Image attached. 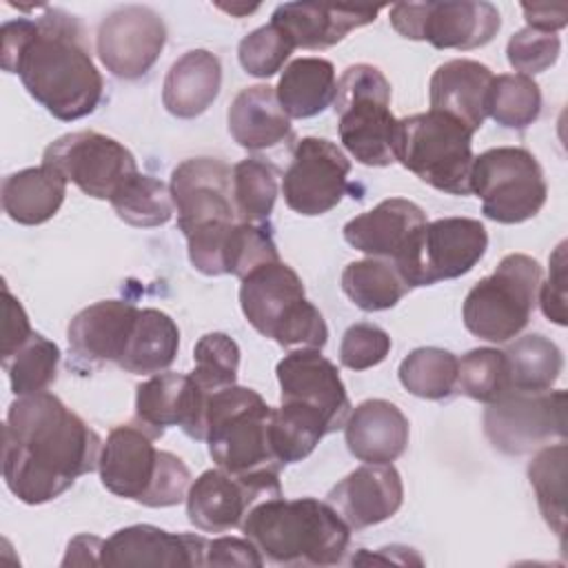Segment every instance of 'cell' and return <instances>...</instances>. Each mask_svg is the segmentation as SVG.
Segmentation results:
<instances>
[{"instance_id":"19","label":"cell","mask_w":568,"mask_h":568,"mask_svg":"<svg viewBox=\"0 0 568 568\" xmlns=\"http://www.w3.org/2000/svg\"><path fill=\"white\" fill-rule=\"evenodd\" d=\"M166 44V27L160 13L142 4L113 9L98 27L95 49L100 62L118 78H142Z\"/></svg>"},{"instance_id":"36","label":"cell","mask_w":568,"mask_h":568,"mask_svg":"<svg viewBox=\"0 0 568 568\" xmlns=\"http://www.w3.org/2000/svg\"><path fill=\"white\" fill-rule=\"evenodd\" d=\"M459 359L437 346H422L410 351L399 364L402 386L422 399H446L457 386Z\"/></svg>"},{"instance_id":"51","label":"cell","mask_w":568,"mask_h":568,"mask_svg":"<svg viewBox=\"0 0 568 568\" xmlns=\"http://www.w3.org/2000/svg\"><path fill=\"white\" fill-rule=\"evenodd\" d=\"M102 546L104 541L93 535H78L67 546V557L62 566H95L102 564Z\"/></svg>"},{"instance_id":"7","label":"cell","mask_w":568,"mask_h":568,"mask_svg":"<svg viewBox=\"0 0 568 568\" xmlns=\"http://www.w3.org/2000/svg\"><path fill=\"white\" fill-rule=\"evenodd\" d=\"M273 408L264 397L244 386H229L209 395L206 444L217 468L231 475L277 470L282 464L271 448Z\"/></svg>"},{"instance_id":"48","label":"cell","mask_w":568,"mask_h":568,"mask_svg":"<svg viewBox=\"0 0 568 568\" xmlns=\"http://www.w3.org/2000/svg\"><path fill=\"white\" fill-rule=\"evenodd\" d=\"M206 566H264L257 546L246 537H217L206 541Z\"/></svg>"},{"instance_id":"28","label":"cell","mask_w":568,"mask_h":568,"mask_svg":"<svg viewBox=\"0 0 568 568\" xmlns=\"http://www.w3.org/2000/svg\"><path fill=\"white\" fill-rule=\"evenodd\" d=\"M231 138L248 151L277 146L293 135L291 118L282 111L275 89L255 84L242 89L226 113Z\"/></svg>"},{"instance_id":"12","label":"cell","mask_w":568,"mask_h":568,"mask_svg":"<svg viewBox=\"0 0 568 568\" xmlns=\"http://www.w3.org/2000/svg\"><path fill=\"white\" fill-rule=\"evenodd\" d=\"M488 248V233L473 217L426 222L393 260L408 288L455 280L475 268Z\"/></svg>"},{"instance_id":"30","label":"cell","mask_w":568,"mask_h":568,"mask_svg":"<svg viewBox=\"0 0 568 568\" xmlns=\"http://www.w3.org/2000/svg\"><path fill=\"white\" fill-rule=\"evenodd\" d=\"M64 195L67 180L47 164L16 171L2 180V209L18 224H44L60 211Z\"/></svg>"},{"instance_id":"17","label":"cell","mask_w":568,"mask_h":568,"mask_svg":"<svg viewBox=\"0 0 568 568\" xmlns=\"http://www.w3.org/2000/svg\"><path fill=\"white\" fill-rule=\"evenodd\" d=\"M275 373L282 388V406L315 417L326 433H335L346 424L351 415L346 386L335 364L320 348L291 351L280 359Z\"/></svg>"},{"instance_id":"26","label":"cell","mask_w":568,"mask_h":568,"mask_svg":"<svg viewBox=\"0 0 568 568\" xmlns=\"http://www.w3.org/2000/svg\"><path fill=\"white\" fill-rule=\"evenodd\" d=\"M424 224L426 213L415 202L388 197L348 220L344 224V240L368 257H388L393 262Z\"/></svg>"},{"instance_id":"29","label":"cell","mask_w":568,"mask_h":568,"mask_svg":"<svg viewBox=\"0 0 568 568\" xmlns=\"http://www.w3.org/2000/svg\"><path fill=\"white\" fill-rule=\"evenodd\" d=\"M220 87V58L206 49H193L171 64L162 87V104L171 115L191 120L213 104Z\"/></svg>"},{"instance_id":"32","label":"cell","mask_w":568,"mask_h":568,"mask_svg":"<svg viewBox=\"0 0 568 568\" xmlns=\"http://www.w3.org/2000/svg\"><path fill=\"white\" fill-rule=\"evenodd\" d=\"M180 348L178 324L158 308H140L120 368L133 375H155L169 368Z\"/></svg>"},{"instance_id":"41","label":"cell","mask_w":568,"mask_h":568,"mask_svg":"<svg viewBox=\"0 0 568 568\" xmlns=\"http://www.w3.org/2000/svg\"><path fill=\"white\" fill-rule=\"evenodd\" d=\"M459 390L484 404H493L510 390L506 353L499 348H473L459 359L457 368Z\"/></svg>"},{"instance_id":"52","label":"cell","mask_w":568,"mask_h":568,"mask_svg":"<svg viewBox=\"0 0 568 568\" xmlns=\"http://www.w3.org/2000/svg\"><path fill=\"white\" fill-rule=\"evenodd\" d=\"M217 7H220V9H224V11H229V13L240 11V9H237V7H233V4H231V7H226V4H217ZM255 9H257V4H255V7H246V9H242V11H244V13H251V11H255Z\"/></svg>"},{"instance_id":"5","label":"cell","mask_w":568,"mask_h":568,"mask_svg":"<svg viewBox=\"0 0 568 568\" xmlns=\"http://www.w3.org/2000/svg\"><path fill=\"white\" fill-rule=\"evenodd\" d=\"M153 439L138 419L115 426L102 444L100 479L109 493L142 506H175L186 499L191 470L178 455L158 450Z\"/></svg>"},{"instance_id":"35","label":"cell","mask_w":568,"mask_h":568,"mask_svg":"<svg viewBox=\"0 0 568 568\" xmlns=\"http://www.w3.org/2000/svg\"><path fill=\"white\" fill-rule=\"evenodd\" d=\"M566 439H559L557 444L541 446L528 464V479L537 506L561 544L566 532Z\"/></svg>"},{"instance_id":"14","label":"cell","mask_w":568,"mask_h":568,"mask_svg":"<svg viewBox=\"0 0 568 568\" xmlns=\"http://www.w3.org/2000/svg\"><path fill=\"white\" fill-rule=\"evenodd\" d=\"M42 164L73 182L84 195L111 200L115 191L138 173L133 153L118 140L98 131H75L53 140Z\"/></svg>"},{"instance_id":"16","label":"cell","mask_w":568,"mask_h":568,"mask_svg":"<svg viewBox=\"0 0 568 568\" xmlns=\"http://www.w3.org/2000/svg\"><path fill=\"white\" fill-rule=\"evenodd\" d=\"M282 495L277 470L231 475L204 470L186 493L189 521L202 532H224L242 526L246 513L262 499Z\"/></svg>"},{"instance_id":"8","label":"cell","mask_w":568,"mask_h":568,"mask_svg":"<svg viewBox=\"0 0 568 568\" xmlns=\"http://www.w3.org/2000/svg\"><path fill=\"white\" fill-rule=\"evenodd\" d=\"M333 106L339 140L359 164L388 166L397 162V118L390 113V82L377 67L351 64L337 80Z\"/></svg>"},{"instance_id":"27","label":"cell","mask_w":568,"mask_h":568,"mask_svg":"<svg viewBox=\"0 0 568 568\" xmlns=\"http://www.w3.org/2000/svg\"><path fill=\"white\" fill-rule=\"evenodd\" d=\"M406 415L388 399H366L355 406L344 424L351 455L364 464H393L408 446Z\"/></svg>"},{"instance_id":"3","label":"cell","mask_w":568,"mask_h":568,"mask_svg":"<svg viewBox=\"0 0 568 568\" xmlns=\"http://www.w3.org/2000/svg\"><path fill=\"white\" fill-rule=\"evenodd\" d=\"M240 528L262 557L280 566H335L351 541V526L315 497H266L246 513Z\"/></svg>"},{"instance_id":"50","label":"cell","mask_w":568,"mask_h":568,"mask_svg":"<svg viewBox=\"0 0 568 568\" xmlns=\"http://www.w3.org/2000/svg\"><path fill=\"white\" fill-rule=\"evenodd\" d=\"M521 11L526 16V22L530 29L555 33L557 29L566 27L568 9L566 4H526L521 2Z\"/></svg>"},{"instance_id":"11","label":"cell","mask_w":568,"mask_h":568,"mask_svg":"<svg viewBox=\"0 0 568 568\" xmlns=\"http://www.w3.org/2000/svg\"><path fill=\"white\" fill-rule=\"evenodd\" d=\"M470 193L481 211L499 224L535 217L548 197V184L537 158L521 146H497L479 153L470 166Z\"/></svg>"},{"instance_id":"25","label":"cell","mask_w":568,"mask_h":568,"mask_svg":"<svg viewBox=\"0 0 568 568\" xmlns=\"http://www.w3.org/2000/svg\"><path fill=\"white\" fill-rule=\"evenodd\" d=\"M493 71L477 60H448L430 75V109L459 120L470 133L488 118Z\"/></svg>"},{"instance_id":"9","label":"cell","mask_w":568,"mask_h":568,"mask_svg":"<svg viewBox=\"0 0 568 568\" xmlns=\"http://www.w3.org/2000/svg\"><path fill=\"white\" fill-rule=\"evenodd\" d=\"M473 135L442 111L415 113L397 120L395 160L442 193L470 195Z\"/></svg>"},{"instance_id":"20","label":"cell","mask_w":568,"mask_h":568,"mask_svg":"<svg viewBox=\"0 0 568 568\" xmlns=\"http://www.w3.org/2000/svg\"><path fill=\"white\" fill-rule=\"evenodd\" d=\"M209 395L184 373H155L135 388V419L155 437L180 426L191 439H206Z\"/></svg>"},{"instance_id":"33","label":"cell","mask_w":568,"mask_h":568,"mask_svg":"<svg viewBox=\"0 0 568 568\" xmlns=\"http://www.w3.org/2000/svg\"><path fill=\"white\" fill-rule=\"evenodd\" d=\"M342 291L357 308L375 313L393 308L410 288L393 262L366 257L346 264L342 271Z\"/></svg>"},{"instance_id":"13","label":"cell","mask_w":568,"mask_h":568,"mask_svg":"<svg viewBox=\"0 0 568 568\" xmlns=\"http://www.w3.org/2000/svg\"><path fill=\"white\" fill-rule=\"evenodd\" d=\"M388 16L402 38L457 51L488 44L501 27L499 11L490 2H399Z\"/></svg>"},{"instance_id":"49","label":"cell","mask_w":568,"mask_h":568,"mask_svg":"<svg viewBox=\"0 0 568 568\" xmlns=\"http://www.w3.org/2000/svg\"><path fill=\"white\" fill-rule=\"evenodd\" d=\"M4 295V322H2V359L16 353L33 333L22 304L11 295L9 286L2 284Z\"/></svg>"},{"instance_id":"15","label":"cell","mask_w":568,"mask_h":568,"mask_svg":"<svg viewBox=\"0 0 568 568\" xmlns=\"http://www.w3.org/2000/svg\"><path fill=\"white\" fill-rule=\"evenodd\" d=\"M488 442L506 455H526L566 439V390H508L484 413Z\"/></svg>"},{"instance_id":"4","label":"cell","mask_w":568,"mask_h":568,"mask_svg":"<svg viewBox=\"0 0 568 568\" xmlns=\"http://www.w3.org/2000/svg\"><path fill=\"white\" fill-rule=\"evenodd\" d=\"M169 189L191 264L204 275H226V240L237 222L231 166L217 158H189L173 169Z\"/></svg>"},{"instance_id":"43","label":"cell","mask_w":568,"mask_h":568,"mask_svg":"<svg viewBox=\"0 0 568 568\" xmlns=\"http://www.w3.org/2000/svg\"><path fill=\"white\" fill-rule=\"evenodd\" d=\"M280 253L277 246L264 224H251V222H235L226 251H224V266L226 275H237L240 280L255 271L262 264L277 262Z\"/></svg>"},{"instance_id":"31","label":"cell","mask_w":568,"mask_h":568,"mask_svg":"<svg viewBox=\"0 0 568 568\" xmlns=\"http://www.w3.org/2000/svg\"><path fill=\"white\" fill-rule=\"evenodd\" d=\"M335 67L326 58H297L280 75L275 95L288 118H313L333 104Z\"/></svg>"},{"instance_id":"45","label":"cell","mask_w":568,"mask_h":568,"mask_svg":"<svg viewBox=\"0 0 568 568\" xmlns=\"http://www.w3.org/2000/svg\"><path fill=\"white\" fill-rule=\"evenodd\" d=\"M559 51H561V40L557 33H544L530 27L513 33L506 47L510 67L528 78L552 67L559 58Z\"/></svg>"},{"instance_id":"46","label":"cell","mask_w":568,"mask_h":568,"mask_svg":"<svg viewBox=\"0 0 568 568\" xmlns=\"http://www.w3.org/2000/svg\"><path fill=\"white\" fill-rule=\"evenodd\" d=\"M390 351V337L384 328L359 322L346 328L339 344V362L351 371H366L386 359Z\"/></svg>"},{"instance_id":"18","label":"cell","mask_w":568,"mask_h":568,"mask_svg":"<svg viewBox=\"0 0 568 568\" xmlns=\"http://www.w3.org/2000/svg\"><path fill=\"white\" fill-rule=\"evenodd\" d=\"M351 162L326 138H302L282 180L284 202L300 215H324L348 189Z\"/></svg>"},{"instance_id":"6","label":"cell","mask_w":568,"mask_h":568,"mask_svg":"<svg viewBox=\"0 0 568 568\" xmlns=\"http://www.w3.org/2000/svg\"><path fill=\"white\" fill-rule=\"evenodd\" d=\"M240 306L246 322L284 348H324L326 322L306 300L300 275L282 260L268 262L242 277Z\"/></svg>"},{"instance_id":"47","label":"cell","mask_w":568,"mask_h":568,"mask_svg":"<svg viewBox=\"0 0 568 568\" xmlns=\"http://www.w3.org/2000/svg\"><path fill=\"white\" fill-rule=\"evenodd\" d=\"M537 293L544 315L557 326H566V242L555 248L548 280L546 284H539Z\"/></svg>"},{"instance_id":"39","label":"cell","mask_w":568,"mask_h":568,"mask_svg":"<svg viewBox=\"0 0 568 568\" xmlns=\"http://www.w3.org/2000/svg\"><path fill=\"white\" fill-rule=\"evenodd\" d=\"M277 200V171L262 158H246L233 166V202L240 222L264 224Z\"/></svg>"},{"instance_id":"40","label":"cell","mask_w":568,"mask_h":568,"mask_svg":"<svg viewBox=\"0 0 568 568\" xmlns=\"http://www.w3.org/2000/svg\"><path fill=\"white\" fill-rule=\"evenodd\" d=\"M541 113L539 84L521 73H501L493 78L488 93V115L506 126L524 131Z\"/></svg>"},{"instance_id":"44","label":"cell","mask_w":568,"mask_h":568,"mask_svg":"<svg viewBox=\"0 0 568 568\" xmlns=\"http://www.w3.org/2000/svg\"><path fill=\"white\" fill-rule=\"evenodd\" d=\"M293 49V42L268 22L240 40L237 58L248 75L271 78L284 67Z\"/></svg>"},{"instance_id":"22","label":"cell","mask_w":568,"mask_h":568,"mask_svg":"<svg viewBox=\"0 0 568 568\" xmlns=\"http://www.w3.org/2000/svg\"><path fill=\"white\" fill-rule=\"evenodd\" d=\"M328 504L355 530L390 519L404 501V484L393 464H364L337 481Z\"/></svg>"},{"instance_id":"37","label":"cell","mask_w":568,"mask_h":568,"mask_svg":"<svg viewBox=\"0 0 568 568\" xmlns=\"http://www.w3.org/2000/svg\"><path fill=\"white\" fill-rule=\"evenodd\" d=\"M109 202L122 222L140 229L166 224L173 215L171 189L140 171L133 173Z\"/></svg>"},{"instance_id":"42","label":"cell","mask_w":568,"mask_h":568,"mask_svg":"<svg viewBox=\"0 0 568 568\" xmlns=\"http://www.w3.org/2000/svg\"><path fill=\"white\" fill-rule=\"evenodd\" d=\"M193 373L191 377L206 393L229 388L237 379L240 346L226 333H206L193 348Z\"/></svg>"},{"instance_id":"1","label":"cell","mask_w":568,"mask_h":568,"mask_svg":"<svg viewBox=\"0 0 568 568\" xmlns=\"http://www.w3.org/2000/svg\"><path fill=\"white\" fill-rule=\"evenodd\" d=\"M100 435L53 393L11 402L2 428V477L24 504L60 497L73 481L98 468Z\"/></svg>"},{"instance_id":"10","label":"cell","mask_w":568,"mask_h":568,"mask_svg":"<svg viewBox=\"0 0 568 568\" xmlns=\"http://www.w3.org/2000/svg\"><path fill=\"white\" fill-rule=\"evenodd\" d=\"M539 284L541 266L535 257L506 255L488 277L468 291L462 308L464 326L475 337L495 344L517 337L530 322Z\"/></svg>"},{"instance_id":"21","label":"cell","mask_w":568,"mask_h":568,"mask_svg":"<svg viewBox=\"0 0 568 568\" xmlns=\"http://www.w3.org/2000/svg\"><path fill=\"white\" fill-rule=\"evenodd\" d=\"M206 541L202 535L169 532L151 524L115 530L102 546L100 566H206Z\"/></svg>"},{"instance_id":"38","label":"cell","mask_w":568,"mask_h":568,"mask_svg":"<svg viewBox=\"0 0 568 568\" xmlns=\"http://www.w3.org/2000/svg\"><path fill=\"white\" fill-rule=\"evenodd\" d=\"M58 364H60L58 344L36 331L16 353L2 359V368L9 377L11 390L18 397L47 390L55 382Z\"/></svg>"},{"instance_id":"34","label":"cell","mask_w":568,"mask_h":568,"mask_svg":"<svg viewBox=\"0 0 568 568\" xmlns=\"http://www.w3.org/2000/svg\"><path fill=\"white\" fill-rule=\"evenodd\" d=\"M504 353L508 362L510 390H550L564 371V355L559 346L541 333H530L515 339V344H510Z\"/></svg>"},{"instance_id":"24","label":"cell","mask_w":568,"mask_h":568,"mask_svg":"<svg viewBox=\"0 0 568 568\" xmlns=\"http://www.w3.org/2000/svg\"><path fill=\"white\" fill-rule=\"evenodd\" d=\"M377 7H328L317 2H284L273 16L275 24L295 49H328L353 29L375 22Z\"/></svg>"},{"instance_id":"2","label":"cell","mask_w":568,"mask_h":568,"mask_svg":"<svg viewBox=\"0 0 568 568\" xmlns=\"http://www.w3.org/2000/svg\"><path fill=\"white\" fill-rule=\"evenodd\" d=\"M0 40L2 69L20 75L29 95L53 118L71 122L95 111L104 82L78 16L44 7L36 20L4 22Z\"/></svg>"},{"instance_id":"23","label":"cell","mask_w":568,"mask_h":568,"mask_svg":"<svg viewBox=\"0 0 568 568\" xmlns=\"http://www.w3.org/2000/svg\"><path fill=\"white\" fill-rule=\"evenodd\" d=\"M140 308L124 300H102L82 308L67 328L69 348L78 364H120Z\"/></svg>"}]
</instances>
